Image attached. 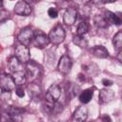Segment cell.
I'll return each mask as SVG.
<instances>
[{"instance_id":"obj_1","label":"cell","mask_w":122,"mask_h":122,"mask_svg":"<svg viewBox=\"0 0 122 122\" xmlns=\"http://www.w3.org/2000/svg\"><path fill=\"white\" fill-rule=\"evenodd\" d=\"M66 32L61 25H56L49 33V41L54 45H58L64 41Z\"/></svg>"},{"instance_id":"obj_2","label":"cell","mask_w":122,"mask_h":122,"mask_svg":"<svg viewBox=\"0 0 122 122\" xmlns=\"http://www.w3.org/2000/svg\"><path fill=\"white\" fill-rule=\"evenodd\" d=\"M61 96V89L57 85H51L46 92V101L50 106H54Z\"/></svg>"},{"instance_id":"obj_3","label":"cell","mask_w":122,"mask_h":122,"mask_svg":"<svg viewBox=\"0 0 122 122\" xmlns=\"http://www.w3.org/2000/svg\"><path fill=\"white\" fill-rule=\"evenodd\" d=\"M20 63L27 64L30 61V50L27 46L24 45H17L15 48V56H14Z\"/></svg>"},{"instance_id":"obj_4","label":"cell","mask_w":122,"mask_h":122,"mask_svg":"<svg viewBox=\"0 0 122 122\" xmlns=\"http://www.w3.org/2000/svg\"><path fill=\"white\" fill-rule=\"evenodd\" d=\"M15 88V84L13 82V79L11 75L7 73L0 74V89L3 92H8L12 91Z\"/></svg>"},{"instance_id":"obj_5","label":"cell","mask_w":122,"mask_h":122,"mask_svg":"<svg viewBox=\"0 0 122 122\" xmlns=\"http://www.w3.org/2000/svg\"><path fill=\"white\" fill-rule=\"evenodd\" d=\"M33 35H34V31L30 28V27H27L25 29H23L20 33L18 34V41L21 45H24V46H29L31 41H32V38H33Z\"/></svg>"},{"instance_id":"obj_6","label":"cell","mask_w":122,"mask_h":122,"mask_svg":"<svg viewBox=\"0 0 122 122\" xmlns=\"http://www.w3.org/2000/svg\"><path fill=\"white\" fill-rule=\"evenodd\" d=\"M14 12L21 16H28L31 13V8L26 1H18L14 6Z\"/></svg>"},{"instance_id":"obj_7","label":"cell","mask_w":122,"mask_h":122,"mask_svg":"<svg viewBox=\"0 0 122 122\" xmlns=\"http://www.w3.org/2000/svg\"><path fill=\"white\" fill-rule=\"evenodd\" d=\"M31 43L34 47L39 48V49H43L50 43V41H49L48 36H46L43 32L38 31L37 33H34Z\"/></svg>"},{"instance_id":"obj_8","label":"cell","mask_w":122,"mask_h":122,"mask_svg":"<svg viewBox=\"0 0 122 122\" xmlns=\"http://www.w3.org/2000/svg\"><path fill=\"white\" fill-rule=\"evenodd\" d=\"M71 67H72L71 59L68 55H63L60 58L59 63H58V71L63 74H67L71 71Z\"/></svg>"},{"instance_id":"obj_9","label":"cell","mask_w":122,"mask_h":122,"mask_svg":"<svg viewBox=\"0 0 122 122\" xmlns=\"http://www.w3.org/2000/svg\"><path fill=\"white\" fill-rule=\"evenodd\" d=\"M26 68H27L28 75L30 77L31 80H34V79L39 77L41 70H40V67L36 63H34L33 61H29L27 63V67Z\"/></svg>"},{"instance_id":"obj_10","label":"cell","mask_w":122,"mask_h":122,"mask_svg":"<svg viewBox=\"0 0 122 122\" xmlns=\"http://www.w3.org/2000/svg\"><path fill=\"white\" fill-rule=\"evenodd\" d=\"M88 118V110L86 107L81 106L76 109L72 116V122H85Z\"/></svg>"},{"instance_id":"obj_11","label":"cell","mask_w":122,"mask_h":122,"mask_svg":"<svg viewBox=\"0 0 122 122\" xmlns=\"http://www.w3.org/2000/svg\"><path fill=\"white\" fill-rule=\"evenodd\" d=\"M114 97V92L112 90H108V89H102L99 92V95H98V100L100 104H106L111 102Z\"/></svg>"},{"instance_id":"obj_12","label":"cell","mask_w":122,"mask_h":122,"mask_svg":"<svg viewBox=\"0 0 122 122\" xmlns=\"http://www.w3.org/2000/svg\"><path fill=\"white\" fill-rule=\"evenodd\" d=\"M63 19H64V22L67 25H72V24H74L75 21H76V19H77V10H76V9H74L72 7L69 8L65 11Z\"/></svg>"},{"instance_id":"obj_13","label":"cell","mask_w":122,"mask_h":122,"mask_svg":"<svg viewBox=\"0 0 122 122\" xmlns=\"http://www.w3.org/2000/svg\"><path fill=\"white\" fill-rule=\"evenodd\" d=\"M7 112H9L12 122H20L22 119V114H23V111L17 107H12L10 106Z\"/></svg>"},{"instance_id":"obj_14","label":"cell","mask_w":122,"mask_h":122,"mask_svg":"<svg viewBox=\"0 0 122 122\" xmlns=\"http://www.w3.org/2000/svg\"><path fill=\"white\" fill-rule=\"evenodd\" d=\"M118 14L119 13H113L110 10H107L104 17H105V19L108 23H112L116 26H120L121 23H122V20H121L120 15H118Z\"/></svg>"},{"instance_id":"obj_15","label":"cell","mask_w":122,"mask_h":122,"mask_svg":"<svg viewBox=\"0 0 122 122\" xmlns=\"http://www.w3.org/2000/svg\"><path fill=\"white\" fill-rule=\"evenodd\" d=\"M12 79H13V82L16 86H22L26 83L27 81V76H26V73L23 71H14L13 74L11 75Z\"/></svg>"},{"instance_id":"obj_16","label":"cell","mask_w":122,"mask_h":122,"mask_svg":"<svg viewBox=\"0 0 122 122\" xmlns=\"http://www.w3.org/2000/svg\"><path fill=\"white\" fill-rule=\"evenodd\" d=\"M92 53L97 57V58H107L109 56V52L107 51V49L103 46H95L91 50Z\"/></svg>"},{"instance_id":"obj_17","label":"cell","mask_w":122,"mask_h":122,"mask_svg":"<svg viewBox=\"0 0 122 122\" xmlns=\"http://www.w3.org/2000/svg\"><path fill=\"white\" fill-rule=\"evenodd\" d=\"M92 96H93V90L92 89H87V90H84L80 93L79 100H80V102H82L84 104H87L92 100Z\"/></svg>"},{"instance_id":"obj_18","label":"cell","mask_w":122,"mask_h":122,"mask_svg":"<svg viewBox=\"0 0 122 122\" xmlns=\"http://www.w3.org/2000/svg\"><path fill=\"white\" fill-rule=\"evenodd\" d=\"M89 23L87 21H81L78 25V28H77V35H81L83 36L84 34H86L89 30Z\"/></svg>"},{"instance_id":"obj_19","label":"cell","mask_w":122,"mask_h":122,"mask_svg":"<svg viewBox=\"0 0 122 122\" xmlns=\"http://www.w3.org/2000/svg\"><path fill=\"white\" fill-rule=\"evenodd\" d=\"M93 21H94V24L99 28H106L107 24H108V22L106 21L104 15H101V14L95 15L94 18H93Z\"/></svg>"},{"instance_id":"obj_20","label":"cell","mask_w":122,"mask_h":122,"mask_svg":"<svg viewBox=\"0 0 122 122\" xmlns=\"http://www.w3.org/2000/svg\"><path fill=\"white\" fill-rule=\"evenodd\" d=\"M112 44L113 46L120 51V49L122 48V31H118L112 38Z\"/></svg>"},{"instance_id":"obj_21","label":"cell","mask_w":122,"mask_h":122,"mask_svg":"<svg viewBox=\"0 0 122 122\" xmlns=\"http://www.w3.org/2000/svg\"><path fill=\"white\" fill-rule=\"evenodd\" d=\"M73 43H74L76 46L80 47V48H85V47H87V45H88L87 40H86L83 36H81V35H75V36L73 37Z\"/></svg>"},{"instance_id":"obj_22","label":"cell","mask_w":122,"mask_h":122,"mask_svg":"<svg viewBox=\"0 0 122 122\" xmlns=\"http://www.w3.org/2000/svg\"><path fill=\"white\" fill-rule=\"evenodd\" d=\"M9 68L13 72L14 71H20V70H17L19 68V61L15 57H11L9 60Z\"/></svg>"},{"instance_id":"obj_23","label":"cell","mask_w":122,"mask_h":122,"mask_svg":"<svg viewBox=\"0 0 122 122\" xmlns=\"http://www.w3.org/2000/svg\"><path fill=\"white\" fill-rule=\"evenodd\" d=\"M30 94L33 97V98H36L37 96H39V94L41 93V89L39 88V86L37 85H34V84H31L30 87Z\"/></svg>"},{"instance_id":"obj_24","label":"cell","mask_w":122,"mask_h":122,"mask_svg":"<svg viewBox=\"0 0 122 122\" xmlns=\"http://www.w3.org/2000/svg\"><path fill=\"white\" fill-rule=\"evenodd\" d=\"M10 17V13L5 9H0V23L6 21Z\"/></svg>"},{"instance_id":"obj_25","label":"cell","mask_w":122,"mask_h":122,"mask_svg":"<svg viewBox=\"0 0 122 122\" xmlns=\"http://www.w3.org/2000/svg\"><path fill=\"white\" fill-rule=\"evenodd\" d=\"M48 14L51 18H56L57 15H58V11L55 8H50L49 10H48Z\"/></svg>"},{"instance_id":"obj_26","label":"cell","mask_w":122,"mask_h":122,"mask_svg":"<svg viewBox=\"0 0 122 122\" xmlns=\"http://www.w3.org/2000/svg\"><path fill=\"white\" fill-rule=\"evenodd\" d=\"M15 93L18 97H24L25 96V92H24V90L20 87H18L16 90H15Z\"/></svg>"},{"instance_id":"obj_27","label":"cell","mask_w":122,"mask_h":122,"mask_svg":"<svg viewBox=\"0 0 122 122\" xmlns=\"http://www.w3.org/2000/svg\"><path fill=\"white\" fill-rule=\"evenodd\" d=\"M102 83H103L104 86L109 87V86H111V85L112 84V80H109V79H103V80H102Z\"/></svg>"},{"instance_id":"obj_28","label":"cell","mask_w":122,"mask_h":122,"mask_svg":"<svg viewBox=\"0 0 122 122\" xmlns=\"http://www.w3.org/2000/svg\"><path fill=\"white\" fill-rule=\"evenodd\" d=\"M102 121L103 122H111V118L108 116V115H104L102 117Z\"/></svg>"},{"instance_id":"obj_29","label":"cell","mask_w":122,"mask_h":122,"mask_svg":"<svg viewBox=\"0 0 122 122\" xmlns=\"http://www.w3.org/2000/svg\"><path fill=\"white\" fill-rule=\"evenodd\" d=\"M118 60H119V62H121V51H119V52H118Z\"/></svg>"},{"instance_id":"obj_30","label":"cell","mask_w":122,"mask_h":122,"mask_svg":"<svg viewBox=\"0 0 122 122\" xmlns=\"http://www.w3.org/2000/svg\"><path fill=\"white\" fill-rule=\"evenodd\" d=\"M2 6V1H0V7Z\"/></svg>"},{"instance_id":"obj_31","label":"cell","mask_w":122,"mask_h":122,"mask_svg":"<svg viewBox=\"0 0 122 122\" xmlns=\"http://www.w3.org/2000/svg\"><path fill=\"white\" fill-rule=\"evenodd\" d=\"M1 112H2V109H1V107H0V114H1Z\"/></svg>"}]
</instances>
